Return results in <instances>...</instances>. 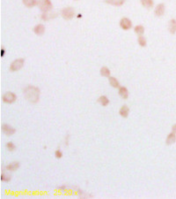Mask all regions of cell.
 <instances>
[{
    "label": "cell",
    "mask_w": 176,
    "mask_h": 199,
    "mask_svg": "<svg viewBox=\"0 0 176 199\" xmlns=\"http://www.w3.org/2000/svg\"><path fill=\"white\" fill-rule=\"evenodd\" d=\"M134 30L138 35H143V34L145 33V27L143 26H137L135 27Z\"/></svg>",
    "instance_id": "obj_22"
},
{
    "label": "cell",
    "mask_w": 176,
    "mask_h": 199,
    "mask_svg": "<svg viewBox=\"0 0 176 199\" xmlns=\"http://www.w3.org/2000/svg\"><path fill=\"white\" fill-rule=\"evenodd\" d=\"M1 181L4 182H8L11 181V176L8 175V174H1Z\"/></svg>",
    "instance_id": "obj_25"
},
{
    "label": "cell",
    "mask_w": 176,
    "mask_h": 199,
    "mask_svg": "<svg viewBox=\"0 0 176 199\" xmlns=\"http://www.w3.org/2000/svg\"><path fill=\"white\" fill-rule=\"evenodd\" d=\"M33 32L37 35H41L44 34L45 32V27L42 24H38L33 27Z\"/></svg>",
    "instance_id": "obj_9"
},
{
    "label": "cell",
    "mask_w": 176,
    "mask_h": 199,
    "mask_svg": "<svg viewBox=\"0 0 176 199\" xmlns=\"http://www.w3.org/2000/svg\"><path fill=\"white\" fill-rule=\"evenodd\" d=\"M53 14H55V13H53V12H43V13H42L41 18H42V19L47 20V19H51V18H53V17H55V16H56V15H53Z\"/></svg>",
    "instance_id": "obj_20"
},
{
    "label": "cell",
    "mask_w": 176,
    "mask_h": 199,
    "mask_svg": "<svg viewBox=\"0 0 176 199\" xmlns=\"http://www.w3.org/2000/svg\"><path fill=\"white\" fill-rule=\"evenodd\" d=\"M129 112H130V108H129V106L126 105H123V106L121 107L120 111H119L120 115H121L122 117H123V118H127L128 115H129Z\"/></svg>",
    "instance_id": "obj_11"
},
{
    "label": "cell",
    "mask_w": 176,
    "mask_h": 199,
    "mask_svg": "<svg viewBox=\"0 0 176 199\" xmlns=\"http://www.w3.org/2000/svg\"><path fill=\"white\" fill-rule=\"evenodd\" d=\"M124 1L125 0H105L106 3L109 4H112V5H115V6H121L124 4Z\"/></svg>",
    "instance_id": "obj_15"
},
{
    "label": "cell",
    "mask_w": 176,
    "mask_h": 199,
    "mask_svg": "<svg viewBox=\"0 0 176 199\" xmlns=\"http://www.w3.org/2000/svg\"><path fill=\"white\" fill-rule=\"evenodd\" d=\"M55 156H56V159H61L63 157V152L60 150H56V152H55Z\"/></svg>",
    "instance_id": "obj_26"
},
{
    "label": "cell",
    "mask_w": 176,
    "mask_h": 199,
    "mask_svg": "<svg viewBox=\"0 0 176 199\" xmlns=\"http://www.w3.org/2000/svg\"><path fill=\"white\" fill-rule=\"evenodd\" d=\"M98 101H99V103H100L102 106H107V105L109 104V100H108V98L106 96H101V97H100L99 99H98Z\"/></svg>",
    "instance_id": "obj_16"
},
{
    "label": "cell",
    "mask_w": 176,
    "mask_h": 199,
    "mask_svg": "<svg viewBox=\"0 0 176 199\" xmlns=\"http://www.w3.org/2000/svg\"><path fill=\"white\" fill-rule=\"evenodd\" d=\"M37 6L43 12H49L52 9V7H53L52 3H51L50 0H38L37 1Z\"/></svg>",
    "instance_id": "obj_2"
},
{
    "label": "cell",
    "mask_w": 176,
    "mask_h": 199,
    "mask_svg": "<svg viewBox=\"0 0 176 199\" xmlns=\"http://www.w3.org/2000/svg\"><path fill=\"white\" fill-rule=\"evenodd\" d=\"M175 141H176L175 133L172 132V133H170V134L167 136V140H166V143H167V145H171V144L175 143Z\"/></svg>",
    "instance_id": "obj_12"
},
{
    "label": "cell",
    "mask_w": 176,
    "mask_h": 199,
    "mask_svg": "<svg viewBox=\"0 0 176 199\" xmlns=\"http://www.w3.org/2000/svg\"><path fill=\"white\" fill-rule=\"evenodd\" d=\"M172 132H174V133H175L176 134V124H175V125L172 127Z\"/></svg>",
    "instance_id": "obj_27"
},
{
    "label": "cell",
    "mask_w": 176,
    "mask_h": 199,
    "mask_svg": "<svg viewBox=\"0 0 176 199\" xmlns=\"http://www.w3.org/2000/svg\"><path fill=\"white\" fill-rule=\"evenodd\" d=\"M168 29L171 34H175L176 33V19H173L169 21L168 25Z\"/></svg>",
    "instance_id": "obj_14"
},
{
    "label": "cell",
    "mask_w": 176,
    "mask_h": 199,
    "mask_svg": "<svg viewBox=\"0 0 176 199\" xmlns=\"http://www.w3.org/2000/svg\"><path fill=\"white\" fill-rule=\"evenodd\" d=\"M24 96L31 103H37L40 98V89L34 86H28L24 89Z\"/></svg>",
    "instance_id": "obj_1"
},
{
    "label": "cell",
    "mask_w": 176,
    "mask_h": 199,
    "mask_svg": "<svg viewBox=\"0 0 176 199\" xmlns=\"http://www.w3.org/2000/svg\"><path fill=\"white\" fill-rule=\"evenodd\" d=\"M16 95L12 92H6L5 94H4V96L2 97V99L4 103L6 104H12L16 101Z\"/></svg>",
    "instance_id": "obj_5"
},
{
    "label": "cell",
    "mask_w": 176,
    "mask_h": 199,
    "mask_svg": "<svg viewBox=\"0 0 176 199\" xmlns=\"http://www.w3.org/2000/svg\"><path fill=\"white\" fill-rule=\"evenodd\" d=\"M138 41V43H139L140 46H142V47H145L146 46V39L143 35H139Z\"/></svg>",
    "instance_id": "obj_23"
},
{
    "label": "cell",
    "mask_w": 176,
    "mask_h": 199,
    "mask_svg": "<svg viewBox=\"0 0 176 199\" xmlns=\"http://www.w3.org/2000/svg\"><path fill=\"white\" fill-rule=\"evenodd\" d=\"M119 95L123 98V99H127L129 97V91L125 87H120L119 88Z\"/></svg>",
    "instance_id": "obj_13"
},
{
    "label": "cell",
    "mask_w": 176,
    "mask_h": 199,
    "mask_svg": "<svg viewBox=\"0 0 176 199\" xmlns=\"http://www.w3.org/2000/svg\"><path fill=\"white\" fill-rule=\"evenodd\" d=\"M5 146H6V149H7L8 151H15V149H16V145H15L12 142L7 143Z\"/></svg>",
    "instance_id": "obj_24"
},
{
    "label": "cell",
    "mask_w": 176,
    "mask_h": 199,
    "mask_svg": "<svg viewBox=\"0 0 176 199\" xmlns=\"http://www.w3.org/2000/svg\"><path fill=\"white\" fill-rule=\"evenodd\" d=\"M19 166H20L19 162L15 161V162H11V163H10L9 165H7V166L5 167V169H6L7 171H16V170L19 167Z\"/></svg>",
    "instance_id": "obj_10"
},
{
    "label": "cell",
    "mask_w": 176,
    "mask_h": 199,
    "mask_svg": "<svg viewBox=\"0 0 176 199\" xmlns=\"http://www.w3.org/2000/svg\"><path fill=\"white\" fill-rule=\"evenodd\" d=\"M4 48H2V52H1V57H4Z\"/></svg>",
    "instance_id": "obj_28"
},
{
    "label": "cell",
    "mask_w": 176,
    "mask_h": 199,
    "mask_svg": "<svg viewBox=\"0 0 176 199\" xmlns=\"http://www.w3.org/2000/svg\"><path fill=\"white\" fill-rule=\"evenodd\" d=\"M24 63H25V60L23 58H19V59H16L14 60L11 66H10V70L11 72H16L19 69L22 68V66H24Z\"/></svg>",
    "instance_id": "obj_4"
},
{
    "label": "cell",
    "mask_w": 176,
    "mask_h": 199,
    "mask_svg": "<svg viewBox=\"0 0 176 199\" xmlns=\"http://www.w3.org/2000/svg\"><path fill=\"white\" fill-rule=\"evenodd\" d=\"M165 10H166V8H165L164 4H158V5L156 6L155 11H154V13H155L156 16L160 17V16H162V15L164 14Z\"/></svg>",
    "instance_id": "obj_8"
},
{
    "label": "cell",
    "mask_w": 176,
    "mask_h": 199,
    "mask_svg": "<svg viewBox=\"0 0 176 199\" xmlns=\"http://www.w3.org/2000/svg\"><path fill=\"white\" fill-rule=\"evenodd\" d=\"M59 190H66V186H62V187H60V188H59Z\"/></svg>",
    "instance_id": "obj_29"
},
{
    "label": "cell",
    "mask_w": 176,
    "mask_h": 199,
    "mask_svg": "<svg viewBox=\"0 0 176 199\" xmlns=\"http://www.w3.org/2000/svg\"><path fill=\"white\" fill-rule=\"evenodd\" d=\"M109 83L112 87L114 88H119L120 85H119V81L116 80V78L115 77H109Z\"/></svg>",
    "instance_id": "obj_17"
},
{
    "label": "cell",
    "mask_w": 176,
    "mask_h": 199,
    "mask_svg": "<svg viewBox=\"0 0 176 199\" xmlns=\"http://www.w3.org/2000/svg\"><path fill=\"white\" fill-rule=\"evenodd\" d=\"M120 26L124 30H129L132 27V23L130 19L128 18H123L120 21Z\"/></svg>",
    "instance_id": "obj_7"
},
{
    "label": "cell",
    "mask_w": 176,
    "mask_h": 199,
    "mask_svg": "<svg viewBox=\"0 0 176 199\" xmlns=\"http://www.w3.org/2000/svg\"><path fill=\"white\" fill-rule=\"evenodd\" d=\"M141 4L145 8H151L153 5V1L152 0H141Z\"/></svg>",
    "instance_id": "obj_21"
},
{
    "label": "cell",
    "mask_w": 176,
    "mask_h": 199,
    "mask_svg": "<svg viewBox=\"0 0 176 199\" xmlns=\"http://www.w3.org/2000/svg\"><path fill=\"white\" fill-rule=\"evenodd\" d=\"M23 4L27 7H33L37 4V0H23Z\"/></svg>",
    "instance_id": "obj_19"
},
{
    "label": "cell",
    "mask_w": 176,
    "mask_h": 199,
    "mask_svg": "<svg viewBox=\"0 0 176 199\" xmlns=\"http://www.w3.org/2000/svg\"><path fill=\"white\" fill-rule=\"evenodd\" d=\"M1 129H2V132H3L4 135L8 136L14 135L15 132H16L15 128H12L11 126L8 125V124H3L2 127H1Z\"/></svg>",
    "instance_id": "obj_6"
},
{
    "label": "cell",
    "mask_w": 176,
    "mask_h": 199,
    "mask_svg": "<svg viewBox=\"0 0 176 199\" xmlns=\"http://www.w3.org/2000/svg\"><path fill=\"white\" fill-rule=\"evenodd\" d=\"M61 15L64 19H71L75 15V11L72 7H65L62 10Z\"/></svg>",
    "instance_id": "obj_3"
},
{
    "label": "cell",
    "mask_w": 176,
    "mask_h": 199,
    "mask_svg": "<svg viewBox=\"0 0 176 199\" xmlns=\"http://www.w3.org/2000/svg\"><path fill=\"white\" fill-rule=\"evenodd\" d=\"M100 74L102 76H105V77H110V71L108 67L103 66L100 69Z\"/></svg>",
    "instance_id": "obj_18"
}]
</instances>
